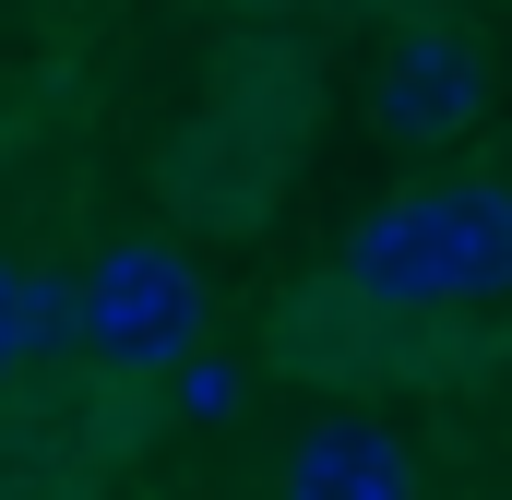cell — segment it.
Wrapping results in <instances>:
<instances>
[{"label": "cell", "instance_id": "5b68a950", "mask_svg": "<svg viewBox=\"0 0 512 500\" xmlns=\"http://www.w3.org/2000/svg\"><path fill=\"white\" fill-rule=\"evenodd\" d=\"M48 346H84V286L24 274V358H48Z\"/></svg>", "mask_w": 512, "mask_h": 500}, {"label": "cell", "instance_id": "6da1fadb", "mask_svg": "<svg viewBox=\"0 0 512 500\" xmlns=\"http://www.w3.org/2000/svg\"><path fill=\"white\" fill-rule=\"evenodd\" d=\"M346 298H370V310H477V298H512V191L501 179H453V191H405L382 215H358Z\"/></svg>", "mask_w": 512, "mask_h": 500}, {"label": "cell", "instance_id": "7a4b0ae2", "mask_svg": "<svg viewBox=\"0 0 512 500\" xmlns=\"http://www.w3.org/2000/svg\"><path fill=\"white\" fill-rule=\"evenodd\" d=\"M72 286H84V358L96 370H179L203 346V310H215V286L179 250H155V239H120Z\"/></svg>", "mask_w": 512, "mask_h": 500}, {"label": "cell", "instance_id": "52a82bcc", "mask_svg": "<svg viewBox=\"0 0 512 500\" xmlns=\"http://www.w3.org/2000/svg\"><path fill=\"white\" fill-rule=\"evenodd\" d=\"M12 370H24V274L0 262V393H12Z\"/></svg>", "mask_w": 512, "mask_h": 500}, {"label": "cell", "instance_id": "3957f363", "mask_svg": "<svg viewBox=\"0 0 512 500\" xmlns=\"http://www.w3.org/2000/svg\"><path fill=\"white\" fill-rule=\"evenodd\" d=\"M370 96H382L393 143H453V131H477V108H489V60L453 24H417V36H393V60H382Z\"/></svg>", "mask_w": 512, "mask_h": 500}, {"label": "cell", "instance_id": "277c9868", "mask_svg": "<svg viewBox=\"0 0 512 500\" xmlns=\"http://www.w3.org/2000/svg\"><path fill=\"white\" fill-rule=\"evenodd\" d=\"M274 500H417V453L393 441L382 417H322L286 441Z\"/></svg>", "mask_w": 512, "mask_h": 500}, {"label": "cell", "instance_id": "8992f818", "mask_svg": "<svg viewBox=\"0 0 512 500\" xmlns=\"http://www.w3.org/2000/svg\"><path fill=\"white\" fill-rule=\"evenodd\" d=\"M179 405H191V417H227V405H239V370H227V358H179Z\"/></svg>", "mask_w": 512, "mask_h": 500}]
</instances>
